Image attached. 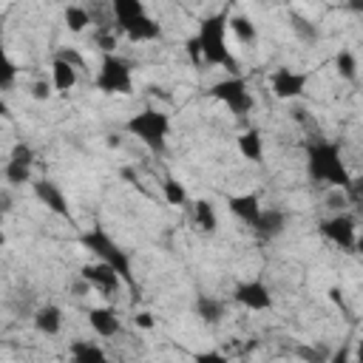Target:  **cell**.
I'll return each instance as SVG.
<instances>
[{
    "label": "cell",
    "instance_id": "5b68a950",
    "mask_svg": "<svg viewBox=\"0 0 363 363\" xmlns=\"http://www.w3.org/2000/svg\"><path fill=\"white\" fill-rule=\"evenodd\" d=\"M128 133L136 136L147 150L162 153L167 147V136H170V113L159 111V108H145L139 113H133L128 119Z\"/></svg>",
    "mask_w": 363,
    "mask_h": 363
},
{
    "label": "cell",
    "instance_id": "e575fe53",
    "mask_svg": "<svg viewBox=\"0 0 363 363\" xmlns=\"http://www.w3.org/2000/svg\"><path fill=\"white\" fill-rule=\"evenodd\" d=\"M3 244H6V235H3V233H0V247H3Z\"/></svg>",
    "mask_w": 363,
    "mask_h": 363
},
{
    "label": "cell",
    "instance_id": "cb8c5ba5",
    "mask_svg": "<svg viewBox=\"0 0 363 363\" xmlns=\"http://www.w3.org/2000/svg\"><path fill=\"white\" fill-rule=\"evenodd\" d=\"M31 167H34V164H23V162L9 159V162H6V167H3V176H6V182H9V184L20 187V184H28V182L34 179V176H31Z\"/></svg>",
    "mask_w": 363,
    "mask_h": 363
},
{
    "label": "cell",
    "instance_id": "44dd1931",
    "mask_svg": "<svg viewBox=\"0 0 363 363\" xmlns=\"http://www.w3.org/2000/svg\"><path fill=\"white\" fill-rule=\"evenodd\" d=\"M193 221L201 233H216L218 227V216H216V207L207 201V199H199L193 201Z\"/></svg>",
    "mask_w": 363,
    "mask_h": 363
},
{
    "label": "cell",
    "instance_id": "8fae6325",
    "mask_svg": "<svg viewBox=\"0 0 363 363\" xmlns=\"http://www.w3.org/2000/svg\"><path fill=\"white\" fill-rule=\"evenodd\" d=\"M233 298H235L244 309H250V312H267V309L272 306V292H269V286H267L264 281H258V278L238 284L235 292H233Z\"/></svg>",
    "mask_w": 363,
    "mask_h": 363
},
{
    "label": "cell",
    "instance_id": "1f68e13d",
    "mask_svg": "<svg viewBox=\"0 0 363 363\" xmlns=\"http://www.w3.org/2000/svg\"><path fill=\"white\" fill-rule=\"evenodd\" d=\"M329 301H332V303H343V292H340L337 286H332V289H329Z\"/></svg>",
    "mask_w": 363,
    "mask_h": 363
},
{
    "label": "cell",
    "instance_id": "277c9868",
    "mask_svg": "<svg viewBox=\"0 0 363 363\" xmlns=\"http://www.w3.org/2000/svg\"><path fill=\"white\" fill-rule=\"evenodd\" d=\"M111 11L116 20V28L130 43H150L162 37V26L147 14L142 0H111Z\"/></svg>",
    "mask_w": 363,
    "mask_h": 363
},
{
    "label": "cell",
    "instance_id": "ba28073f",
    "mask_svg": "<svg viewBox=\"0 0 363 363\" xmlns=\"http://www.w3.org/2000/svg\"><path fill=\"white\" fill-rule=\"evenodd\" d=\"M79 278H82V284H88L91 289H96V292L105 295V298H116V295L122 292V286H125V281L119 278V272H116L113 267L102 264V261L85 264V267L79 269Z\"/></svg>",
    "mask_w": 363,
    "mask_h": 363
},
{
    "label": "cell",
    "instance_id": "8992f818",
    "mask_svg": "<svg viewBox=\"0 0 363 363\" xmlns=\"http://www.w3.org/2000/svg\"><path fill=\"white\" fill-rule=\"evenodd\" d=\"M94 85L102 94H111V96H128V94H133V68H130V62L122 60L116 51L102 54L99 68H96V77H94Z\"/></svg>",
    "mask_w": 363,
    "mask_h": 363
},
{
    "label": "cell",
    "instance_id": "5bb4252c",
    "mask_svg": "<svg viewBox=\"0 0 363 363\" xmlns=\"http://www.w3.org/2000/svg\"><path fill=\"white\" fill-rule=\"evenodd\" d=\"M88 323L99 337H113L122 332V320L111 306H91L88 309Z\"/></svg>",
    "mask_w": 363,
    "mask_h": 363
},
{
    "label": "cell",
    "instance_id": "4316f807",
    "mask_svg": "<svg viewBox=\"0 0 363 363\" xmlns=\"http://www.w3.org/2000/svg\"><path fill=\"white\" fill-rule=\"evenodd\" d=\"M162 196H164V201L167 204H173V207H182V204H187V187L179 182V179H164L162 182Z\"/></svg>",
    "mask_w": 363,
    "mask_h": 363
},
{
    "label": "cell",
    "instance_id": "484cf974",
    "mask_svg": "<svg viewBox=\"0 0 363 363\" xmlns=\"http://www.w3.org/2000/svg\"><path fill=\"white\" fill-rule=\"evenodd\" d=\"M335 71H337L340 79L354 82V79H357V60H354V54L346 51V48L337 51V54H335Z\"/></svg>",
    "mask_w": 363,
    "mask_h": 363
},
{
    "label": "cell",
    "instance_id": "ac0fdd59",
    "mask_svg": "<svg viewBox=\"0 0 363 363\" xmlns=\"http://www.w3.org/2000/svg\"><path fill=\"white\" fill-rule=\"evenodd\" d=\"M235 147H238V153H241L244 159H250V162H255V164L264 162V136H261V130H255V128L244 130V133L238 136Z\"/></svg>",
    "mask_w": 363,
    "mask_h": 363
},
{
    "label": "cell",
    "instance_id": "7a4b0ae2",
    "mask_svg": "<svg viewBox=\"0 0 363 363\" xmlns=\"http://www.w3.org/2000/svg\"><path fill=\"white\" fill-rule=\"evenodd\" d=\"M306 173L312 182L326 184V187H349L352 176L349 167L343 162L340 145L337 142H326V139H315L306 147Z\"/></svg>",
    "mask_w": 363,
    "mask_h": 363
},
{
    "label": "cell",
    "instance_id": "d4e9b609",
    "mask_svg": "<svg viewBox=\"0 0 363 363\" xmlns=\"http://www.w3.org/2000/svg\"><path fill=\"white\" fill-rule=\"evenodd\" d=\"M14 82H17V62L11 60V54L0 40V91H9Z\"/></svg>",
    "mask_w": 363,
    "mask_h": 363
},
{
    "label": "cell",
    "instance_id": "9a60e30c",
    "mask_svg": "<svg viewBox=\"0 0 363 363\" xmlns=\"http://www.w3.org/2000/svg\"><path fill=\"white\" fill-rule=\"evenodd\" d=\"M77 79H79V74H77V65H74L71 60L57 57V60L51 62V85H54V91L68 94V91H74Z\"/></svg>",
    "mask_w": 363,
    "mask_h": 363
},
{
    "label": "cell",
    "instance_id": "4dcf8cb0",
    "mask_svg": "<svg viewBox=\"0 0 363 363\" xmlns=\"http://www.w3.org/2000/svg\"><path fill=\"white\" fill-rule=\"evenodd\" d=\"M133 323H136L139 329H153V326H156V318H153L150 312H145V309H142V312H136V315H133Z\"/></svg>",
    "mask_w": 363,
    "mask_h": 363
},
{
    "label": "cell",
    "instance_id": "f1b7e54d",
    "mask_svg": "<svg viewBox=\"0 0 363 363\" xmlns=\"http://www.w3.org/2000/svg\"><path fill=\"white\" fill-rule=\"evenodd\" d=\"M9 159L23 162V164H34V150H31L26 142H17V145L11 147V153H9Z\"/></svg>",
    "mask_w": 363,
    "mask_h": 363
},
{
    "label": "cell",
    "instance_id": "6da1fadb",
    "mask_svg": "<svg viewBox=\"0 0 363 363\" xmlns=\"http://www.w3.org/2000/svg\"><path fill=\"white\" fill-rule=\"evenodd\" d=\"M227 17H230L227 11H213L201 17L196 37L187 40V54L199 65H216V68H227L230 74H235L238 60L227 45Z\"/></svg>",
    "mask_w": 363,
    "mask_h": 363
},
{
    "label": "cell",
    "instance_id": "7c38bea8",
    "mask_svg": "<svg viewBox=\"0 0 363 363\" xmlns=\"http://www.w3.org/2000/svg\"><path fill=\"white\" fill-rule=\"evenodd\" d=\"M31 190L45 204V210H51L54 216H60V218H68L71 216V204H68V199H65V193H62V187L57 182H51V179L34 182L31 179Z\"/></svg>",
    "mask_w": 363,
    "mask_h": 363
},
{
    "label": "cell",
    "instance_id": "d6a6232c",
    "mask_svg": "<svg viewBox=\"0 0 363 363\" xmlns=\"http://www.w3.org/2000/svg\"><path fill=\"white\" fill-rule=\"evenodd\" d=\"M105 145H108V147H119V145H122V139H119L116 133H108V139H105Z\"/></svg>",
    "mask_w": 363,
    "mask_h": 363
},
{
    "label": "cell",
    "instance_id": "603a6c76",
    "mask_svg": "<svg viewBox=\"0 0 363 363\" xmlns=\"http://www.w3.org/2000/svg\"><path fill=\"white\" fill-rule=\"evenodd\" d=\"M62 20H65L68 31H74V34H82V31L91 26V14H88L82 6H65Z\"/></svg>",
    "mask_w": 363,
    "mask_h": 363
},
{
    "label": "cell",
    "instance_id": "ffe728a7",
    "mask_svg": "<svg viewBox=\"0 0 363 363\" xmlns=\"http://www.w3.org/2000/svg\"><path fill=\"white\" fill-rule=\"evenodd\" d=\"M68 357L71 360H108V352L96 340H71Z\"/></svg>",
    "mask_w": 363,
    "mask_h": 363
},
{
    "label": "cell",
    "instance_id": "2e32d148",
    "mask_svg": "<svg viewBox=\"0 0 363 363\" xmlns=\"http://www.w3.org/2000/svg\"><path fill=\"white\" fill-rule=\"evenodd\" d=\"M34 329H37L40 335H48V337L60 335V332H62V309L54 306V303L40 306V309L34 312Z\"/></svg>",
    "mask_w": 363,
    "mask_h": 363
},
{
    "label": "cell",
    "instance_id": "7402d4cb",
    "mask_svg": "<svg viewBox=\"0 0 363 363\" xmlns=\"http://www.w3.org/2000/svg\"><path fill=\"white\" fill-rule=\"evenodd\" d=\"M196 312H199V318H201L204 323H218V320L224 318V301L210 298V295H201V298L196 301Z\"/></svg>",
    "mask_w": 363,
    "mask_h": 363
},
{
    "label": "cell",
    "instance_id": "9c48e42d",
    "mask_svg": "<svg viewBox=\"0 0 363 363\" xmlns=\"http://www.w3.org/2000/svg\"><path fill=\"white\" fill-rule=\"evenodd\" d=\"M306 82H309V77H306L303 71L289 68V65H281V68H275V71L269 74V88H272V94H275L278 99H284V102L298 99V96L306 91Z\"/></svg>",
    "mask_w": 363,
    "mask_h": 363
},
{
    "label": "cell",
    "instance_id": "d6986e66",
    "mask_svg": "<svg viewBox=\"0 0 363 363\" xmlns=\"http://www.w3.org/2000/svg\"><path fill=\"white\" fill-rule=\"evenodd\" d=\"M227 31H230L238 43H244V45H255V40H258V28H255V23H252L250 17H244V14H233V17H227Z\"/></svg>",
    "mask_w": 363,
    "mask_h": 363
},
{
    "label": "cell",
    "instance_id": "4fadbf2b",
    "mask_svg": "<svg viewBox=\"0 0 363 363\" xmlns=\"http://www.w3.org/2000/svg\"><path fill=\"white\" fill-rule=\"evenodd\" d=\"M227 207H230V213L238 218V221H244L247 227H255V221H258V216H261V199L255 196V193H235V196H230L227 199Z\"/></svg>",
    "mask_w": 363,
    "mask_h": 363
},
{
    "label": "cell",
    "instance_id": "3957f363",
    "mask_svg": "<svg viewBox=\"0 0 363 363\" xmlns=\"http://www.w3.org/2000/svg\"><path fill=\"white\" fill-rule=\"evenodd\" d=\"M82 247L96 258V261H102V264H108V267H113L116 272H119V278L125 281V286H133L136 284V278H133V258H130V252L108 233V230H102V227H91V230H85L82 233Z\"/></svg>",
    "mask_w": 363,
    "mask_h": 363
},
{
    "label": "cell",
    "instance_id": "30bf717a",
    "mask_svg": "<svg viewBox=\"0 0 363 363\" xmlns=\"http://www.w3.org/2000/svg\"><path fill=\"white\" fill-rule=\"evenodd\" d=\"M320 235L326 241H332L335 247H340V250H354L357 247V224L346 213H337L332 218H323L320 221Z\"/></svg>",
    "mask_w": 363,
    "mask_h": 363
},
{
    "label": "cell",
    "instance_id": "836d02e7",
    "mask_svg": "<svg viewBox=\"0 0 363 363\" xmlns=\"http://www.w3.org/2000/svg\"><path fill=\"white\" fill-rule=\"evenodd\" d=\"M3 116H9V102L0 96V119H3Z\"/></svg>",
    "mask_w": 363,
    "mask_h": 363
},
{
    "label": "cell",
    "instance_id": "83f0119b",
    "mask_svg": "<svg viewBox=\"0 0 363 363\" xmlns=\"http://www.w3.org/2000/svg\"><path fill=\"white\" fill-rule=\"evenodd\" d=\"M289 23H292V31L301 37V40H306V43H312L315 37H318V28L306 20V17H301V14H292L289 17Z\"/></svg>",
    "mask_w": 363,
    "mask_h": 363
},
{
    "label": "cell",
    "instance_id": "e0dca14e",
    "mask_svg": "<svg viewBox=\"0 0 363 363\" xmlns=\"http://www.w3.org/2000/svg\"><path fill=\"white\" fill-rule=\"evenodd\" d=\"M258 235H264V238H275V235H281L284 230H286V216H284V210H278V207H272V210H261V216H258V221H255V227H252Z\"/></svg>",
    "mask_w": 363,
    "mask_h": 363
},
{
    "label": "cell",
    "instance_id": "f546056e",
    "mask_svg": "<svg viewBox=\"0 0 363 363\" xmlns=\"http://www.w3.org/2000/svg\"><path fill=\"white\" fill-rule=\"evenodd\" d=\"M51 94H54L51 79H37V82H31V96H34V99L45 102V99H51Z\"/></svg>",
    "mask_w": 363,
    "mask_h": 363
},
{
    "label": "cell",
    "instance_id": "52a82bcc",
    "mask_svg": "<svg viewBox=\"0 0 363 363\" xmlns=\"http://www.w3.org/2000/svg\"><path fill=\"white\" fill-rule=\"evenodd\" d=\"M230 113H235V116H244V113H250L252 111V105H255V96H252V91L247 88V82L241 79V77H227V79H218L216 85H213V91H210Z\"/></svg>",
    "mask_w": 363,
    "mask_h": 363
}]
</instances>
